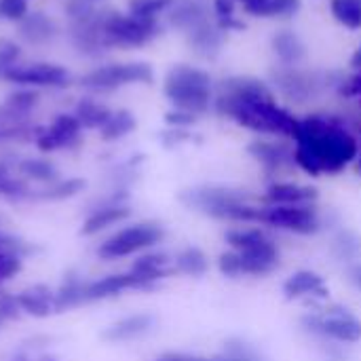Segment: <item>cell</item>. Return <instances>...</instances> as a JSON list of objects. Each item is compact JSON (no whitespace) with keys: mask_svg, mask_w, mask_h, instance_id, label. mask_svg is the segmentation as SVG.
Segmentation results:
<instances>
[{"mask_svg":"<svg viewBox=\"0 0 361 361\" xmlns=\"http://www.w3.org/2000/svg\"><path fill=\"white\" fill-rule=\"evenodd\" d=\"M2 324H4V319H2V317H0V328H2Z\"/></svg>","mask_w":361,"mask_h":361,"instance_id":"cell-54","label":"cell"},{"mask_svg":"<svg viewBox=\"0 0 361 361\" xmlns=\"http://www.w3.org/2000/svg\"><path fill=\"white\" fill-rule=\"evenodd\" d=\"M157 326V317L150 313H135V315H127L118 322H114L112 326H108L102 332V338L106 343L112 345H121V343H131V341H140L144 336H148Z\"/></svg>","mask_w":361,"mask_h":361,"instance_id":"cell-17","label":"cell"},{"mask_svg":"<svg viewBox=\"0 0 361 361\" xmlns=\"http://www.w3.org/2000/svg\"><path fill=\"white\" fill-rule=\"evenodd\" d=\"M332 247H334V254H336L343 262H345V260L351 262V260H355V258L360 256L361 239L355 233H351V231H341V233L334 237Z\"/></svg>","mask_w":361,"mask_h":361,"instance_id":"cell-37","label":"cell"},{"mask_svg":"<svg viewBox=\"0 0 361 361\" xmlns=\"http://www.w3.org/2000/svg\"><path fill=\"white\" fill-rule=\"evenodd\" d=\"M19 55H21V51H19V47L13 40H6V38L0 40V66L2 68L8 70L11 66H15Z\"/></svg>","mask_w":361,"mask_h":361,"instance_id":"cell-46","label":"cell"},{"mask_svg":"<svg viewBox=\"0 0 361 361\" xmlns=\"http://www.w3.org/2000/svg\"><path fill=\"white\" fill-rule=\"evenodd\" d=\"M102 15H104V13H97V11H95V13L87 15V17H82V19L72 21L70 36H72L74 47H76L80 53L99 55L104 49H110V47H108V40H106Z\"/></svg>","mask_w":361,"mask_h":361,"instance_id":"cell-15","label":"cell"},{"mask_svg":"<svg viewBox=\"0 0 361 361\" xmlns=\"http://www.w3.org/2000/svg\"><path fill=\"white\" fill-rule=\"evenodd\" d=\"M108 47H142L159 34L157 19H142L135 15H125L116 11H106L102 15Z\"/></svg>","mask_w":361,"mask_h":361,"instance_id":"cell-7","label":"cell"},{"mask_svg":"<svg viewBox=\"0 0 361 361\" xmlns=\"http://www.w3.org/2000/svg\"><path fill=\"white\" fill-rule=\"evenodd\" d=\"M82 125L74 114H59L51 127H38L36 146L42 152H55L59 148H74L80 144Z\"/></svg>","mask_w":361,"mask_h":361,"instance_id":"cell-13","label":"cell"},{"mask_svg":"<svg viewBox=\"0 0 361 361\" xmlns=\"http://www.w3.org/2000/svg\"><path fill=\"white\" fill-rule=\"evenodd\" d=\"M319 197L317 188L296 182H271L260 197L262 205H309Z\"/></svg>","mask_w":361,"mask_h":361,"instance_id":"cell-18","label":"cell"},{"mask_svg":"<svg viewBox=\"0 0 361 361\" xmlns=\"http://www.w3.org/2000/svg\"><path fill=\"white\" fill-rule=\"evenodd\" d=\"M154 283H150L148 279L135 275V273H114V275H106L102 279L95 281H87L85 290H82V302H99V300H108L114 296H121L123 292L129 290H152Z\"/></svg>","mask_w":361,"mask_h":361,"instance_id":"cell-12","label":"cell"},{"mask_svg":"<svg viewBox=\"0 0 361 361\" xmlns=\"http://www.w3.org/2000/svg\"><path fill=\"white\" fill-rule=\"evenodd\" d=\"M256 226H271L294 235H317L322 231V218L315 203L309 205H262L258 207Z\"/></svg>","mask_w":361,"mask_h":361,"instance_id":"cell-6","label":"cell"},{"mask_svg":"<svg viewBox=\"0 0 361 361\" xmlns=\"http://www.w3.org/2000/svg\"><path fill=\"white\" fill-rule=\"evenodd\" d=\"M165 239V228L154 220H144L116 231L97 247L102 260H121L127 256L144 254Z\"/></svg>","mask_w":361,"mask_h":361,"instance_id":"cell-5","label":"cell"},{"mask_svg":"<svg viewBox=\"0 0 361 361\" xmlns=\"http://www.w3.org/2000/svg\"><path fill=\"white\" fill-rule=\"evenodd\" d=\"M154 72L148 63L131 61V63H110L91 70L80 78V85L93 91H114L127 85H150Z\"/></svg>","mask_w":361,"mask_h":361,"instance_id":"cell-9","label":"cell"},{"mask_svg":"<svg viewBox=\"0 0 361 361\" xmlns=\"http://www.w3.org/2000/svg\"><path fill=\"white\" fill-rule=\"evenodd\" d=\"M165 121L171 125V127H190L197 123V116L190 114V112H184V110H171L165 114Z\"/></svg>","mask_w":361,"mask_h":361,"instance_id":"cell-47","label":"cell"},{"mask_svg":"<svg viewBox=\"0 0 361 361\" xmlns=\"http://www.w3.org/2000/svg\"><path fill=\"white\" fill-rule=\"evenodd\" d=\"M347 93L349 95H360L361 97V72H357L353 78L347 80Z\"/></svg>","mask_w":361,"mask_h":361,"instance_id":"cell-51","label":"cell"},{"mask_svg":"<svg viewBox=\"0 0 361 361\" xmlns=\"http://www.w3.org/2000/svg\"><path fill=\"white\" fill-rule=\"evenodd\" d=\"M355 163H357V173L361 176V152H360V157H357V161H355Z\"/></svg>","mask_w":361,"mask_h":361,"instance_id":"cell-53","label":"cell"},{"mask_svg":"<svg viewBox=\"0 0 361 361\" xmlns=\"http://www.w3.org/2000/svg\"><path fill=\"white\" fill-rule=\"evenodd\" d=\"M89 2H95V0H89Z\"/></svg>","mask_w":361,"mask_h":361,"instance_id":"cell-55","label":"cell"},{"mask_svg":"<svg viewBox=\"0 0 361 361\" xmlns=\"http://www.w3.org/2000/svg\"><path fill=\"white\" fill-rule=\"evenodd\" d=\"M214 361H264L260 360L254 349H250L241 341H228L220 355H214Z\"/></svg>","mask_w":361,"mask_h":361,"instance_id":"cell-40","label":"cell"},{"mask_svg":"<svg viewBox=\"0 0 361 361\" xmlns=\"http://www.w3.org/2000/svg\"><path fill=\"white\" fill-rule=\"evenodd\" d=\"M110 110L95 102V99H80L76 106V118L80 121L82 129H102L106 125V121L110 118Z\"/></svg>","mask_w":361,"mask_h":361,"instance_id":"cell-34","label":"cell"},{"mask_svg":"<svg viewBox=\"0 0 361 361\" xmlns=\"http://www.w3.org/2000/svg\"><path fill=\"white\" fill-rule=\"evenodd\" d=\"M30 192L32 190L25 184V180L11 176V167L4 161H0V197L8 201H27Z\"/></svg>","mask_w":361,"mask_h":361,"instance_id":"cell-35","label":"cell"},{"mask_svg":"<svg viewBox=\"0 0 361 361\" xmlns=\"http://www.w3.org/2000/svg\"><path fill=\"white\" fill-rule=\"evenodd\" d=\"M330 13L347 30H361V0H330Z\"/></svg>","mask_w":361,"mask_h":361,"instance_id":"cell-36","label":"cell"},{"mask_svg":"<svg viewBox=\"0 0 361 361\" xmlns=\"http://www.w3.org/2000/svg\"><path fill=\"white\" fill-rule=\"evenodd\" d=\"M55 32H57L55 21L49 19V17L42 15V13H27V15L19 21V36H21L25 42H32V44L49 42V40L55 36Z\"/></svg>","mask_w":361,"mask_h":361,"instance_id":"cell-28","label":"cell"},{"mask_svg":"<svg viewBox=\"0 0 361 361\" xmlns=\"http://www.w3.org/2000/svg\"><path fill=\"white\" fill-rule=\"evenodd\" d=\"M87 182L82 178H68V180H59L55 184H49L42 190H32L27 201H66L72 199L76 195H80L85 190Z\"/></svg>","mask_w":361,"mask_h":361,"instance_id":"cell-30","label":"cell"},{"mask_svg":"<svg viewBox=\"0 0 361 361\" xmlns=\"http://www.w3.org/2000/svg\"><path fill=\"white\" fill-rule=\"evenodd\" d=\"M180 203L214 220L233 224H256L258 205L245 190L228 186H197L180 192Z\"/></svg>","mask_w":361,"mask_h":361,"instance_id":"cell-3","label":"cell"},{"mask_svg":"<svg viewBox=\"0 0 361 361\" xmlns=\"http://www.w3.org/2000/svg\"><path fill=\"white\" fill-rule=\"evenodd\" d=\"M8 361H57V357H53V355H36V357H32L30 353H17V355H13Z\"/></svg>","mask_w":361,"mask_h":361,"instance_id":"cell-50","label":"cell"},{"mask_svg":"<svg viewBox=\"0 0 361 361\" xmlns=\"http://www.w3.org/2000/svg\"><path fill=\"white\" fill-rule=\"evenodd\" d=\"M214 106L220 116L231 118L254 133L294 140L300 127V118L277 102L273 89L264 80L252 76H233L224 80L214 97Z\"/></svg>","mask_w":361,"mask_h":361,"instance_id":"cell-1","label":"cell"},{"mask_svg":"<svg viewBox=\"0 0 361 361\" xmlns=\"http://www.w3.org/2000/svg\"><path fill=\"white\" fill-rule=\"evenodd\" d=\"M129 218H131V207L127 203L125 205H93L89 216L82 222L80 235L82 237L99 235L102 231H106L110 226H116V224H121V222H125Z\"/></svg>","mask_w":361,"mask_h":361,"instance_id":"cell-19","label":"cell"},{"mask_svg":"<svg viewBox=\"0 0 361 361\" xmlns=\"http://www.w3.org/2000/svg\"><path fill=\"white\" fill-rule=\"evenodd\" d=\"M21 315L19 302H17V294H4L0 292V317L4 322L8 319H17Z\"/></svg>","mask_w":361,"mask_h":361,"instance_id":"cell-45","label":"cell"},{"mask_svg":"<svg viewBox=\"0 0 361 361\" xmlns=\"http://www.w3.org/2000/svg\"><path fill=\"white\" fill-rule=\"evenodd\" d=\"M271 51L281 66H300L307 59V44L294 30H279L273 34Z\"/></svg>","mask_w":361,"mask_h":361,"instance_id":"cell-21","label":"cell"},{"mask_svg":"<svg viewBox=\"0 0 361 361\" xmlns=\"http://www.w3.org/2000/svg\"><path fill=\"white\" fill-rule=\"evenodd\" d=\"M87 279L78 273H68L61 281V286L55 292V313H63L76 307H82V290Z\"/></svg>","mask_w":361,"mask_h":361,"instance_id":"cell-29","label":"cell"},{"mask_svg":"<svg viewBox=\"0 0 361 361\" xmlns=\"http://www.w3.org/2000/svg\"><path fill=\"white\" fill-rule=\"evenodd\" d=\"M302 326L307 332L341 345H357L361 341V319L343 307H330L326 313L305 315Z\"/></svg>","mask_w":361,"mask_h":361,"instance_id":"cell-8","label":"cell"},{"mask_svg":"<svg viewBox=\"0 0 361 361\" xmlns=\"http://www.w3.org/2000/svg\"><path fill=\"white\" fill-rule=\"evenodd\" d=\"M209 19V11L201 0H180L169 8V25L184 34Z\"/></svg>","mask_w":361,"mask_h":361,"instance_id":"cell-25","label":"cell"},{"mask_svg":"<svg viewBox=\"0 0 361 361\" xmlns=\"http://www.w3.org/2000/svg\"><path fill=\"white\" fill-rule=\"evenodd\" d=\"M247 15L264 19H286L298 13L300 0H235Z\"/></svg>","mask_w":361,"mask_h":361,"instance_id":"cell-26","label":"cell"},{"mask_svg":"<svg viewBox=\"0 0 361 361\" xmlns=\"http://www.w3.org/2000/svg\"><path fill=\"white\" fill-rule=\"evenodd\" d=\"M36 250L34 243L17 237V235H8L4 231H0V254H8V256H17V258H27L32 256Z\"/></svg>","mask_w":361,"mask_h":361,"instance_id":"cell-38","label":"cell"},{"mask_svg":"<svg viewBox=\"0 0 361 361\" xmlns=\"http://www.w3.org/2000/svg\"><path fill=\"white\" fill-rule=\"evenodd\" d=\"M23 267V258L17 256H8V254H0V281H8L11 277H15Z\"/></svg>","mask_w":361,"mask_h":361,"instance_id":"cell-44","label":"cell"},{"mask_svg":"<svg viewBox=\"0 0 361 361\" xmlns=\"http://www.w3.org/2000/svg\"><path fill=\"white\" fill-rule=\"evenodd\" d=\"M271 80H273L275 89L288 102H296V104L311 102L322 89V80L317 78V74L311 70H305L302 66H281L279 63L271 72Z\"/></svg>","mask_w":361,"mask_h":361,"instance_id":"cell-10","label":"cell"},{"mask_svg":"<svg viewBox=\"0 0 361 361\" xmlns=\"http://www.w3.org/2000/svg\"><path fill=\"white\" fill-rule=\"evenodd\" d=\"M135 127H137L135 116L129 110H116V112L110 114L106 125L99 129V135H102L104 142H116V140L129 135Z\"/></svg>","mask_w":361,"mask_h":361,"instance_id":"cell-33","label":"cell"},{"mask_svg":"<svg viewBox=\"0 0 361 361\" xmlns=\"http://www.w3.org/2000/svg\"><path fill=\"white\" fill-rule=\"evenodd\" d=\"M224 241L231 245V250L239 254H252V256H264L273 260H281L277 241L269 235L264 226H233L224 233Z\"/></svg>","mask_w":361,"mask_h":361,"instance_id":"cell-11","label":"cell"},{"mask_svg":"<svg viewBox=\"0 0 361 361\" xmlns=\"http://www.w3.org/2000/svg\"><path fill=\"white\" fill-rule=\"evenodd\" d=\"M27 15V0H0V17L21 21Z\"/></svg>","mask_w":361,"mask_h":361,"instance_id":"cell-43","label":"cell"},{"mask_svg":"<svg viewBox=\"0 0 361 361\" xmlns=\"http://www.w3.org/2000/svg\"><path fill=\"white\" fill-rule=\"evenodd\" d=\"M218 271L224 275V277H231V279H237V277H243L241 273V256L239 252L235 250H226L218 256Z\"/></svg>","mask_w":361,"mask_h":361,"instance_id":"cell-42","label":"cell"},{"mask_svg":"<svg viewBox=\"0 0 361 361\" xmlns=\"http://www.w3.org/2000/svg\"><path fill=\"white\" fill-rule=\"evenodd\" d=\"M8 108L17 110V112H23V114H30V110L38 104V93L32 91V89H21V91H15L6 97L4 102Z\"/></svg>","mask_w":361,"mask_h":361,"instance_id":"cell-41","label":"cell"},{"mask_svg":"<svg viewBox=\"0 0 361 361\" xmlns=\"http://www.w3.org/2000/svg\"><path fill=\"white\" fill-rule=\"evenodd\" d=\"M351 66H353L357 72H361V44L353 51V55H351Z\"/></svg>","mask_w":361,"mask_h":361,"instance_id":"cell-52","label":"cell"},{"mask_svg":"<svg viewBox=\"0 0 361 361\" xmlns=\"http://www.w3.org/2000/svg\"><path fill=\"white\" fill-rule=\"evenodd\" d=\"M186 40L188 47L201 55V57H214L216 53H220L222 44H224V30L218 23H212L209 19L199 23L197 27H192L190 32H186Z\"/></svg>","mask_w":361,"mask_h":361,"instance_id":"cell-22","label":"cell"},{"mask_svg":"<svg viewBox=\"0 0 361 361\" xmlns=\"http://www.w3.org/2000/svg\"><path fill=\"white\" fill-rule=\"evenodd\" d=\"M176 0H129V13L142 19H157L159 13L171 8Z\"/></svg>","mask_w":361,"mask_h":361,"instance_id":"cell-39","label":"cell"},{"mask_svg":"<svg viewBox=\"0 0 361 361\" xmlns=\"http://www.w3.org/2000/svg\"><path fill=\"white\" fill-rule=\"evenodd\" d=\"M38 127L27 121V114L8 108L6 104L0 106V142H27L36 140Z\"/></svg>","mask_w":361,"mask_h":361,"instance_id":"cell-23","label":"cell"},{"mask_svg":"<svg viewBox=\"0 0 361 361\" xmlns=\"http://www.w3.org/2000/svg\"><path fill=\"white\" fill-rule=\"evenodd\" d=\"M207 269H209V260H207L205 252L199 247H192V245L184 247L173 258V271L188 275V277H201L207 273Z\"/></svg>","mask_w":361,"mask_h":361,"instance_id":"cell-32","label":"cell"},{"mask_svg":"<svg viewBox=\"0 0 361 361\" xmlns=\"http://www.w3.org/2000/svg\"><path fill=\"white\" fill-rule=\"evenodd\" d=\"M283 294L288 300H300L307 296L328 298L324 277L315 271H296L294 275H290L283 283Z\"/></svg>","mask_w":361,"mask_h":361,"instance_id":"cell-20","label":"cell"},{"mask_svg":"<svg viewBox=\"0 0 361 361\" xmlns=\"http://www.w3.org/2000/svg\"><path fill=\"white\" fill-rule=\"evenodd\" d=\"M154 361H214V357H201V355H188V353H165Z\"/></svg>","mask_w":361,"mask_h":361,"instance_id":"cell-48","label":"cell"},{"mask_svg":"<svg viewBox=\"0 0 361 361\" xmlns=\"http://www.w3.org/2000/svg\"><path fill=\"white\" fill-rule=\"evenodd\" d=\"M294 142L296 167L313 178L324 173H341L345 167L357 161L361 152L357 140L347 131L345 125L322 114L300 118Z\"/></svg>","mask_w":361,"mask_h":361,"instance_id":"cell-2","label":"cell"},{"mask_svg":"<svg viewBox=\"0 0 361 361\" xmlns=\"http://www.w3.org/2000/svg\"><path fill=\"white\" fill-rule=\"evenodd\" d=\"M247 152L254 157V161L264 169L267 176H277L290 167H294V150H290L283 144L256 140L247 146Z\"/></svg>","mask_w":361,"mask_h":361,"instance_id":"cell-16","label":"cell"},{"mask_svg":"<svg viewBox=\"0 0 361 361\" xmlns=\"http://www.w3.org/2000/svg\"><path fill=\"white\" fill-rule=\"evenodd\" d=\"M17 171L23 180L40 182L47 186L59 182V169L47 159H21L17 163Z\"/></svg>","mask_w":361,"mask_h":361,"instance_id":"cell-31","label":"cell"},{"mask_svg":"<svg viewBox=\"0 0 361 361\" xmlns=\"http://www.w3.org/2000/svg\"><path fill=\"white\" fill-rule=\"evenodd\" d=\"M0 286H2V281H0Z\"/></svg>","mask_w":361,"mask_h":361,"instance_id":"cell-56","label":"cell"},{"mask_svg":"<svg viewBox=\"0 0 361 361\" xmlns=\"http://www.w3.org/2000/svg\"><path fill=\"white\" fill-rule=\"evenodd\" d=\"M4 80L15 85H30V87H66L68 85V72L57 63H25V66H11L4 76Z\"/></svg>","mask_w":361,"mask_h":361,"instance_id":"cell-14","label":"cell"},{"mask_svg":"<svg viewBox=\"0 0 361 361\" xmlns=\"http://www.w3.org/2000/svg\"><path fill=\"white\" fill-rule=\"evenodd\" d=\"M349 281L361 292V262H353L349 267Z\"/></svg>","mask_w":361,"mask_h":361,"instance_id":"cell-49","label":"cell"},{"mask_svg":"<svg viewBox=\"0 0 361 361\" xmlns=\"http://www.w3.org/2000/svg\"><path fill=\"white\" fill-rule=\"evenodd\" d=\"M17 302H19L21 313L32 315L36 319H44V317L55 313V292L42 283L25 288L23 292H19Z\"/></svg>","mask_w":361,"mask_h":361,"instance_id":"cell-24","label":"cell"},{"mask_svg":"<svg viewBox=\"0 0 361 361\" xmlns=\"http://www.w3.org/2000/svg\"><path fill=\"white\" fill-rule=\"evenodd\" d=\"M173 260L165 254V252H144L133 264H131V273H135V275H140V277H144V279H148L150 283H159L161 279H165V277H169L171 275V271L173 269H169V264H171Z\"/></svg>","mask_w":361,"mask_h":361,"instance_id":"cell-27","label":"cell"},{"mask_svg":"<svg viewBox=\"0 0 361 361\" xmlns=\"http://www.w3.org/2000/svg\"><path fill=\"white\" fill-rule=\"evenodd\" d=\"M163 93L176 110L190 112L195 116L209 110L214 104V80L212 76L195 66H173L163 82Z\"/></svg>","mask_w":361,"mask_h":361,"instance_id":"cell-4","label":"cell"}]
</instances>
